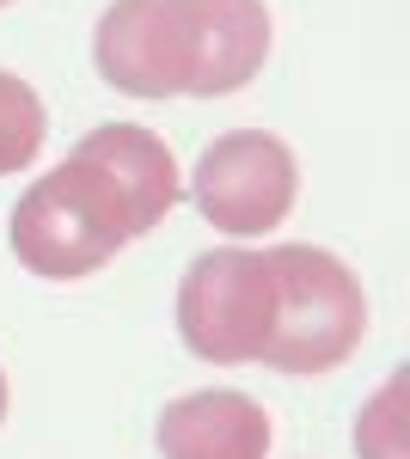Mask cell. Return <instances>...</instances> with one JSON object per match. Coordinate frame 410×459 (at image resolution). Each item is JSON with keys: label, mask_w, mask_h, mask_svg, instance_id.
Here are the masks:
<instances>
[{"label": "cell", "mask_w": 410, "mask_h": 459, "mask_svg": "<svg viewBox=\"0 0 410 459\" xmlns=\"http://www.w3.org/2000/svg\"><path fill=\"white\" fill-rule=\"evenodd\" d=\"M13 257L43 276V282H80L104 270L117 251L135 239L123 196L99 178V166H86L80 153H68L62 166L37 178L19 196V209L6 221Z\"/></svg>", "instance_id": "1"}, {"label": "cell", "mask_w": 410, "mask_h": 459, "mask_svg": "<svg viewBox=\"0 0 410 459\" xmlns=\"http://www.w3.org/2000/svg\"><path fill=\"white\" fill-rule=\"evenodd\" d=\"M275 318L264 368L282 374H331L368 337V294L355 270L325 246H270Z\"/></svg>", "instance_id": "2"}, {"label": "cell", "mask_w": 410, "mask_h": 459, "mask_svg": "<svg viewBox=\"0 0 410 459\" xmlns=\"http://www.w3.org/2000/svg\"><path fill=\"white\" fill-rule=\"evenodd\" d=\"M275 318L270 251L221 246L203 251L178 282V337L203 361H264Z\"/></svg>", "instance_id": "3"}, {"label": "cell", "mask_w": 410, "mask_h": 459, "mask_svg": "<svg viewBox=\"0 0 410 459\" xmlns=\"http://www.w3.org/2000/svg\"><path fill=\"white\" fill-rule=\"evenodd\" d=\"M301 196V166L294 147L270 135V129H227L203 147L196 172H190V203L208 227L233 233V239H257L294 214Z\"/></svg>", "instance_id": "4"}, {"label": "cell", "mask_w": 410, "mask_h": 459, "mask_svg": "<svg viewBox=\"0 0 410 459\" xmlns=\"http://www.w3.org/2000/svg\"><path fill=\"white\" fill-rule=\"evenodd\" d=\"M92 62L104 86L129 99H178L190 92V6L184 0H110L92 31Z\"/></svg>", "instance_id": "5"}, {"label": "cell", "mask_w": 410, "mask_h": 459, "mask_svg": "<svg viewBox=\"0 0 410 459\" xmlns=\"http://www.w3.org/2000/svg\"><path fill=\"white\" fill-rule=\"evenodd\" d=\"M160 459H270V411L233 386L184 392L160 411Z\"/></svg>", "instance_id": "6"}, {"label": "cell", "mask_w": 410, "mask_h": 459, "mask_svg": "<svg viewBox=\"0 0 410 459\" xmlns=\"http://www.w3.org/2000/svg\"><path fill=\"white\" fill-rule=\"evenodd\" d=\"M86 166H99V178L123 196V209H129V227L141 233H153L160 221L171 214L178 203V160H171V147L153 135V129H141V123H104L92 135H80L74 147Z\"/></svg>", "instance_id": "7"}, {"label": "cell", "mask_w": 410, "mask_h": 459, "mask_svg": "<svg viewBox=\"0 0 410 459\" xmlns=\"http://www.w3.org/2000/svg\"><path fill=\"white\" fill-rule=\"evenodd\" d=\"M190 6V99H227L270 62V6L264 0H184Z\"/></svg>", "instance_id": "8"}, {"label": "cell", "mask_w": 410, "mask_h": 459, "mask_svg": "<svg viewBox=\"0 0 410 459\" xmlns=\"http://www.w3.org/2000/svg\"><path fill=\"white\" fill-rule=\"evenodd\" d=\"M43 135H49V110L37 99V86L19 74H0V178L31 166L43 153Z\"/></svg>", "instance_id": "9"}, {"label": "cell", "mask_w": 410, "mask_h": 459, "mask_svg": "<svg viewBox=\"0 0 410 459\" xmlns=\"http://www.w3.org/2000/svg\"><path fill=\"white\" fill-rule=\"evenodd\" d=\"M355 454L362 459H410V441H405V374H392V380L362 404V417H355Z\"/></svg>", "instance_id": "10"}, {"label": "cell", "mask_w": 410, "mask_h": 459, "mask_svg": "<svg viewBox=\"0 0 410 459\" xmlns=\"http://www.w3.org/2000/svg\"><path fill=\"white\" fill-rule=\"evenodd\" d=\"M0 423H6V374H0Z\"/></svg>", "instance_id": "11"}, {"label": "cell", "mask_w": 410, "mask_h": 459, "mask_svg": "<svg viewBox=\"0 0 410 459\" xmlns=\"http://www.w3.org/2000/svg\"><path fill=\"white\" fill-rule=\"evenodd\" d=\"M0 6H13V0H0Z\"/></svg>", "instance_id": "12"}]
</instances>
